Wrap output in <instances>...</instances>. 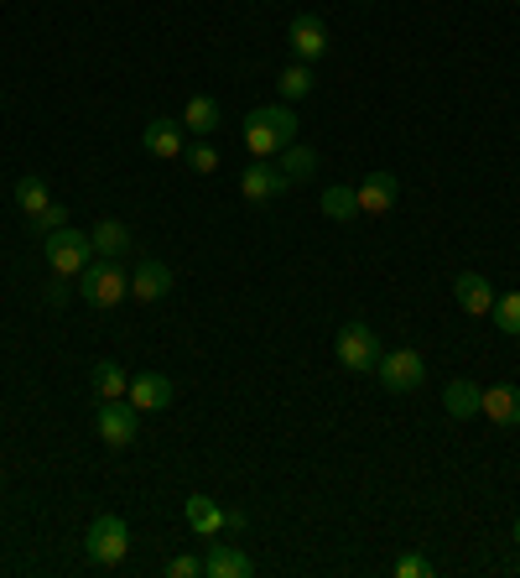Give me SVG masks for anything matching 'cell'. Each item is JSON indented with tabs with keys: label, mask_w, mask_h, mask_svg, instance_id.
<instances>
[{
	"label": "cell",
	"mask_w": 520,
	"mask_h": 578,
	"mask_svg": "<svg viewBox=\"0 0 520 578\" xmlns=\"http://www.w3.org/2000/svg\"><path fill=\"white\" fill-rule=\"evenodd\" d=\"M323 219H333V224H349V219H359V193L349 188V183H333V188H323Z\"/></svg>",
	"instance_id": "21"
},
{
	"label": "cell",
	"mask_w": 520,
	"mask_h": 578,
	"mask_svg": "<svg viewBox=\"0 0 520 578\" xmlns=\"http://www.w3.org/2000/svg\"><path fill=\"white\" fill-rule=\"evenodd\" d=\"M42 250H48V266L58 271V276H78L84 266L95 261V245H89V235H84V230H69V224H63V230H52Z\"/></svg>",
	"instance_id": "6"
},
{
	"label": "cell",
	"mask_w": 520,
	"mask_h": 578,
	"mask_svg": "<svg viewBox=\"0 0 520 578\" xmlns=\"http://www.w3.org/2000/svg\"><path fill=\"white\" fill-rule=\"evenodd\" d=\"M183 162H188V172H198V177H209V172L219 168V151H213L209 142H193L188 151H183Z\"/></svg>",
	"instance_id": "27"
},
{
	"label": "cell",
	"mask_w": 520,
	"mask_h": 578,
	"mask_svg": "<svg viewBox=\"0 0 520 578\" xmlns=\"http://www.w3.org/2000/svg\"><path fill=\"white\" fill-rule=\"evenodd\" d=\"M125 553H131L125 516H115V511L95 516V521H89V557H95L99 568H115V563H125Z\"/></svg>",
	"instance_id": "5"
},
{
	"label": "cell",
	"mask_w": 520,
	"mask_h": 578,
	"mask_svg": "<svg viewBox=\"0 0 520 578\" xmlns=\"http://www.w3.org/2000/svg\"><path fill=\"white\" fill-rule=\"evenodd\" d=\"M490 318H495L499 334L520 339V292H495V308H490Z\"/></svg>",
	"instance_id": "26"
},
{
	"label": "cell",
	"mask_w": 520,
	"mask_h": 578,
	"mask_svg": "<svg viewBox=\"0 0 520 578\" xmlns=\"http://www.w3.org/2000/svg\"><path fill=\"white\" fill-rule=\"evenodd\" d=\"M286 37H292V52H297V63H318V58L329 52V26L318 22V16H297Z\"/></svg>",
	"instance_id": "15"
},
{
	"label": "cell",
	"mask_w": 520,
	"mask_h": 578,
	"mask_svg": "<svg viewBox=\"0 0 520 578\" xmlns=\"http://www.w3.org/2000/svg\"><path fill=\"white\" fill-rule=\"evenodd\" d=\"M479 417H490L499 428H520V385L499 381V385H484V407Z\"/></svg>",
	"instance_id": "14"
},
{
	"label": "cell",
	"mask_w": 520,
	"mask_h": 578,
	"mask_svg": "<svg viewBox=\"0 0 520 578\" xmlns=\"http://www.w3.org/2000/svg\"><path fill=\"white\" fill-rule=\"evenodd\" d=\"M69 297H73L69 276H58V271H52V282H48V303H52V308H63V303H69Z\"/></svg>",
	"instance_id": "31"
},
{
	"label": "cell",
	"mask_w": 520,
	"mask_h": 578,
	"mask_svg": "<svg viewBox=\"0 0 520 578\" xmlns=\"http://www.w3.org/2000/svg\"><path fill=\"white\" fill-rule=\"evenodd\" d=\"M166 574H172V578H198V574H203V557L177 553V557H172V563H166Z\"/></svg>",
	"instance_id": "30"
},
{
	"label": "cell",
	"mask_w": 520,
	"mask_h": 578,
	"mask_svg": "<svg viewBox=\"0 0 520 578\" xmlns=\"http://www.w3.org/2000/svg\"><path fill=\"white\" fill-rule=\"evenodd\" d=\"M245 527H250V521H245L239 511H224V531H245Z\"/></svg>",
	"instance_id": "32"
},
{
	"label": "cell",
	"mask_w": 520,
	"mask_h": 578,
	"mask_svg": "<svg viewBox=\"0 0 520 578\" xmlns=\"http://www.w3.org/2000/svg\"><path fill=\"white\" fill-rule=\"evenodd\" d=\"M188 527L198 537H219L224 531V506L213 495H188Z\"/></svg>",
	"instance_id": "20"
},
{
	"label": "cell",
	"mask_w": 520,
	"mask_h": 578,
	"mask_svg": "<svg viewBox=\"0 0 520 578\" xmlns=\"http://www.w3.org/2000/svg\"><path fill=\"white\" fill-rule=\"evenodd\" d=\"M89 245H95V256H104V261H120V256H131V250H136L131 230H125L120 219H99L95 230H89Z\"/></svg>",
	"instance_id": "18"
},
{
	"label": "cell",
	"mask_w": 520,
	"mask_h": 578,
	"mask_svg": "<svg viewBox=\"0 0 520 578\" xmlns=\"http://www.w3.org/2000/svg\"><path fill=\"white\" fill-rule=\"evenodd\" d=\"M516 542H520V521H516Z\"/></svg>",
	"instance_id": "34"
},
{
	"label": "cell",
	"mask_w": 520,
	"mask_h": 578,
	"mask_svg": "<svg viewBox=\"0 0 520 578\" xmlns=\"http://www.w3.org/2000/svg\"><path fill=\"white\" fill-rule=\"evenodd\" d=\"M52 204V193H48V183L37 177V172H26V177H16V209H22L26 219L32 214H42Z\"/></svg>",
	"instance_id": "22"
},
{
	"label": "cell",
	"mask_w": 520,
	"mask_h": 578,
	"mask_svg": "<svg viewBox=\"0 0 520 578\" xmlns=\"http://www.w3.org/2000/svg\"><path fill=\"white\" fill-rule=\"evenodd\" d=\"M203 574L209 578H250L256 574V557L245 553V548H235V542H209Z\"/></svg>",
	"instance_id": "10"
},
{
	"label": "cell",
	"mask_w": 520,
	"mask_h": 578,
	"mask_svg": "<svg viewBox=\"0 0 520 578\" xmlns=\"http://www.w3.org/2000/svg\"><path fill=\"white\" fill-rule=\"evenodd\" d=\"M78 297H84L89 308H120V303L131 297V271L120 261L95 256V261L78 271Z\"/></svg>",
	"instance_id": "2"
},
{
	"label": "cell",
	"mask_w": 520,
	"mask_h": 578,
	"mask_svg": "<svg viewBox=\"0 0 520 578\" xmlns=\"http://www.w3.org/2000/svg\"><path fill=\"white\" fill-rule=\"evenodd\" d=\"M125 391H131V376H125L115 360H99L95 365V396L99 402H115V396H125Z\"/></svg>",
	"instance_id": "24"
},
{
	"label": "cell",
	"mask_w": 520,
	"mask_h": 578,
	"mask_svg": "<svg viewBox=\"0 0 520 578\" xmlns=\"http://www.w3.org/2000/svg\"><path fill=\"white\" fill-rule=\"evenodd\" d=\"M333 355H338V365H344V370H355V376H375L380 334L370 329V323H344V329H338V339H333Z\"/></svg>",
	"instance_id": "3"
},
{
	"label": "cell",
	"mask_w": 520,
	"mask_h": 578,
	"mask_svg": "<svg viewBox=\"0 0 520 578\" xmlns=\"http://www.w3.org/2000/svg\"><path fill=\"white\" fill-rule=\"evenodd\" d=\"M453 297H458V308L469 318H484L495 308V287H490L479 271H458V276H453Z\"/></svg>",
	"instance_id": "13"
},
{
	"label": "cell",
	"mask_w": 520,
	"mask_h": 578,
	"mask_svg": "<svg viewBox=\"0 0 520 578\" xmlns=\"http://www.w3.org/2000/svg\"><path fill=\"white\" fill-rule=\"evenodd\" d=\"M359 214H391L396 209V198H401V183H396V172H364V183H359Z\"/></svg>",
	"instance_id": "8"
},
{
	"label": "cell",
	"mask_w": 520,
	"mask_h": 578,
	"mask_svg": "<svg viewBox=\"0 0 520 578\" xmlns=\"http://www.w3.org/2000/svg\"><path fill=\"white\" fill-rule=\"evenodd\" d=\"M125 396L136 402V411H162V407H172V381L157 376V370H141V376H131Z\"/></svg>",
	"instance_id": "17"
},
{
	"label": "cell",
	"mask_w": 520,
	"mask_h": 578,
	"mask_svg": "<svg viewBox=\"0 0 520 578\" xmlns=\"http://www.w3.org/2000/svg\"><path fill=\"white\" fill-rule=\"evenodd\" d=\"M312 172H318V151H312V146H286L282 151V177L286 183H308Z\"/></svg>",
	"instance_id": "23"
},
{
	"label": "cell",
	"mask_w": 520,
	"mask_h": 578,
	"mask_svg": "<svg viewBox=\"0 0 520 578\" xmlns=\"http://www.w3.org/2000/svg\"><path fill=\"white\" fill-rule=\"evenodd\" d=\"M95 433L110 443V448H131L136 433H141V411L131 396H115V402H99L95 407Z\"/></svg>",
	"instance_id": "4"
},
{
	"label": "cell",
	"mask_w": 520,
	"mask_h": 578,
	"mask_svg": "<svg viewBox=\"0 0 520 578\" xmlns=\"http://www.w3.org/2000/svg\"><path fill=\"white\" fill-rule=\"evenodd\" d=\"M183 125H188V136L209 142L213 131H219V99H213V95H193L188 110H183Z\"/></svg>",
	"instance_id": "19"
},
{
	"label": "cell",
	"mask_w": 520,
	"mask_h": 578,
	"mask_svg": "<svg viewBox=\"0 0 520 578\" xmlns=\"http://www.w3.org/2000/svg\"><path fill=\"white\" fill-rule=\"evenodd\" d=\"M479 407H484V385H479V381L458 376V381L443 385V411H448V417L469 422V417H479Z\"/></svg>",
	"instance_id": "16"
},
{
	"label": "cell",
	"mask_w": 520,
	"mask_h": 578,
	"mask_svg": "<svg viewBox=\"0 0 520 578\" xmlns=\"http://www.w3.org/2000/svg\"><path fill=\"white\" fill-rule=\"evenodd\" d=\"M0 495H5V475H0Z\"/></svg>",
	"instance_id": "33"
},
{
	"label": "cell",
	"mask_w": 520,
	"mask_h": 578,
	"mask_svg": "<svg viewBox=\"0 0 520 578\" xmlns=\"http://www.w3.org/2000/svg\"><path fill=\"white\" fill-rule=\"evenodd\" d=\"M286 188H292V183L282 177V168H271V162H260V157H256V168L239 172V193H245L250 204H271V198Z\"/></svg>",
	"instance_id": "11"
},
{
	"label": "cell",
	"mask_w": 520,
	"mask_h": 578,
	"mask_svg": "<svg viewBox=\"0 0 520 578\" xmlns=\"http://www.w3.org/2000/svg\"><path fill=\"white\" fill-rule=\"evenodd\" d=\"M63 219H69V209H63V204L52 198L42 214H32V230H37V235H52V230H63Z\"/></svg>",
	"instance_id": "28"
},
{
	"label": "cell",
	"mask_w": 520,
	"mask_h": 578,
	"mask_svg": "<svg viewBox=\"0 0 520 578\" xmlns=\"http://www.w3.org/2000/svg\"><path fill=\"white\" fill-rule=\"evenodd\" d=\"M276 89H282V104H292V99H308L312 95V63H292V69H282Z\"/></svg>",
	"instance_id": "25"
},
{
	"label": "cell",
	"mask_w": 520,
	"mask_h": 578,
	"mask_svg": "<svg viewBox=\"0 0 520 578\" xmlns=\"http://www.w3.org/2000/svg\"><path fill=\"white\" fill-rule=\"evenodd\" d=\"M375 376L385 391H396V396H406V391H417V385L426 381V360L422 349H391V355H380Z\"/></svg>",
	"instance_id": "7"
},
{
	"label": "cell",
	"mask_w": 520,
	"mask_h": 578,
	"mask_svg": "<svg viewBox=\"0 0 520 578\" xmlns=\"http://www.w3.org/2000/svg\"><path fill=\"white\" fill-rule=\"evenodd\" d=\"M432 574V563H426L422 553H406V557H396V578H426Z\"/></svg>",
	"instance_id": "29"
},
{
	"label": "cell",
	"mask_w": 520,
	"mask_h": 578,
	"mask_svg": "<svg viewBox=\"0 0 520 578\" xmlns=\"http://www.w3.org/2000/svg\"><path fill=\"white\" fill-rule=\"evenodd\" d=\"M292 142H297V115H292V104H260V110L245 115V146H250V157L271 162V157H282Z\"/></svg>",
	"instance_id": "1"
},
{
	"label": "cell",
	"mask_w": 520,
	"mask_h": 578,
	"mask_svg": "<svg viewBox=\"0 0 520 578\" xmlns=\"http://www.w3.org/2000/svg\"><path fill=\"white\" fill-rule=\"evenodd\" d=\"M141 146L151 151V157H166V162H172V157H183V151H188V125L157 115V121H146Z\"/></svg>",
	"instance_id": "9"
},
{
	"label": "cell",
	"mask_w": 520,
	"mask_h": 578,
	"mask_svg": "<svg viewBox=\"0 0 520 578\" xmlns=\"http://www.w3.org/2000/svg\"><path fill=\"white\" fill-rule=\"evenodd\" d=\"M166 292H172V266L136 261V271H131V297H136V303H162Z\"/></svg>",
	"instance_id": "12"
}]
</instances>
